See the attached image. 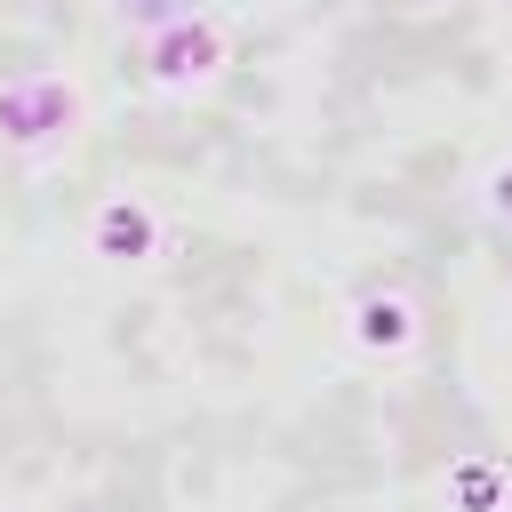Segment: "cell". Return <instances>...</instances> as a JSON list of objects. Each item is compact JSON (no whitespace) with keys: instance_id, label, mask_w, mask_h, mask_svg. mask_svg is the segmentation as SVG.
Listing matches in <instances>:
<instances>
[{"instance_id":"cell-1","label":"cell","mask_w":512,"mask_h":512,"mask_svg":"<svg viewBox=\"0 0 512 512\" xmlns=\"http://www.w3.org/2000/svg\"><path fill=\"white\" fill-rule=\"evenodd\" d=\"M72 120H80V96H72L64 80H16V88L0 96V128H8L24 152L72 136Z\"/></svg>"},{"instance_id":"cell-2","label":"cell","mask_w":512,"mask_h":512,"mask_svg":"<svg viewBox=\"0 0 512 512\" xmlns=\"http://www.w3.org/2000/svg\"><path fill=\"white\" fill-rule=\"evenodd\" d=\"M224 64V32L208 24V16H176L160 40H152V80L160 88H192V80H208Z\"/></svg>"},{"instance_id":"cell-3","label":"cell","mask_w":512,"mask_h":512,"mask_svg":"<svg viewBox=\"0 0 512 512\" xmlns=\"http://www.w3.org/2000/svg\"><path fill=\"white\" fill-rule=\"evenodd\" d=\"M152 240H160V224H152V208L128 200V192H112V200L88 216V248H96L104 264H136V256H152Z\"/></svg>"},{"instance_id":"cell-4","label":"cell","mask_w":512,"mask_h":512,"mask_svg":"<svg viewBox=\"0 0 512 512\" xmlns=\"http://www.w3.org/2000/svg\"><path fill=\"white\" fill-rule=\"evenodd\" d=\"M408 336H416V320H408L400 296H368V304H360V344H368V352H400Z\"/></svg>"},{"instance_id":"cell-5","label":"cell","mask_w":512,"mask_h":512,"mask_svg":"<svg viewBox=\"0 0 512 512\" xmlns=\"http://www.w3.org/2000/svg\"><path fill=\"white\" fill-rule=\"evenodd\" d=\"M448 496H456L464 512H496V504H504V472H496V464H456Z\"/></svg>"},{"instance_id":"cell-6","label":"cell","mask_w":512,"mask_h":512,"mask_svg":"<svg viewBox=\"0 0 512 512\" xmlns=\"http://www.w3.org/2000/svg\"><path fill=\"white\" fill-rule=\"evenodd\" d=\"M496 208H504V216H512V168H504V176H496Z\"/></svg>"}]
</instances>
